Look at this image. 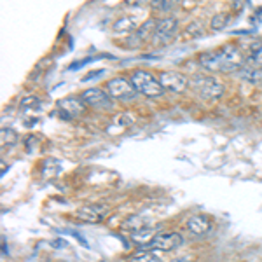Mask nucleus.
<instances>
[{
    "label": "nucleus",
    "instance_id": "nucleus-10",
    "mask_svg": "<svg viewBox=\"0 0 262 262\" xmlns=\"http://www.w3.org/2000/svg\"><path fill=\"white\" fill-rule=\"evenodd\" d=\"M58 107H60V111H61V117H63V114H65L67 119L82 116L84 111H86V103L82 101V98H74V96L60 100L58 101Z\"/></svg>",
    "mask_w": 262,
    "mask_h": 262
},
{
    "label": "nucleus",
    "instance_id": "nucleus-5",
    "mask_svg": "<svg viewBox=\"0 0 262 262\" xmlns=\"http://www.w3.org/2000/svg\"><path fill=\"white\" fill-rule=\"evenodd\" d=\"M177 28H179V21L175 18H163L158 21L156 25V32L152 35V44L154 46H163L166 42H170L177 33Z\"/></svg>",
    "mask_w": 262,
    "mask_h": 262
},
{
    "label": "nucleus",
    "instance_id": "nucleus-15",
    "mask_svg": "<svg viewBox=\"0 0 262 262\" xmlns=\"http://www.w3.org/2000/svg\"><path fill=\"white\" fill-rule=\"evenodd\" d=\"M138 28V21L133 16H122L114 23V32L122 33V32H135Z\"/></svg>",
    "mask_w": 262,
    "mask_h": 262
},
{
    "label": "nucleus",
    "instance_id": "nucleus-9",
    "mask_svg": "<svg viewBox=\"0 0 262 262\" xmlns=\"http://www.w3.org/2000/svg\"><path fill=\"white\" fill-rule=\"evenodd\" d=\"M182 243H184V239H182V236L179 232H159L154 238L150 247L161 252H171V250H177Z\"/></svg>",
    "mask_w": 262,
    "mask_h": 262
},
{
    "label": "nucleus",
    "instance_id": "nucleus-7",
    "mask_svg": "<svg viewBox=\"0 0 262 262\" xmlns=\"http://www.w3.org/2000/svg\"><path fill=\"white\" fill-rule=\"evenodd\" d=\"M159 82H161L163 90L170 93H184L189 86V79L184 74H180V72H173V70L161 72Z\"/></svg>",
    "mask_w": 262,
    "mask_h": 262
},
{
    "label": "nucleus",
    "instance_id": "nucleus-2",
    "mask_svg": "<svg viewBox=\"0 0 262 262\" xmlns=\"http://www.w3.org/2000/svg\"><path fill=\"white\" fill-rule=\"evenodd\" d=\"M131 84L137 90V93L147 96V98H158L163 95V86L159 82V79H156L150 72L145 70H137L131 77Z\"/></svg>",
    "mask_w": 262,
    "mask_h": 262
},
{
    "label": "nucleus",
    "instance_id": "nucleus-12",
    "mask_svg": "<svg viewBox=\"0 0 262 262\" xmlns=\"http://www.w3.org/2000/svg\"><path fill=\"white\" fill-rule=\"evenodd\" d=\"M200 65L208 72H222V61L219 51H205L198 58Z\"/></svg>",
    "mask_w": 262,
    "mask_h": 262
},
{
    "label": "nucleus",
    "instance_id": "nucleus-19",
    "mask_svg": "<svg viewBox=\"0 0 262 262\" xmlns=\"http://www.w3.org/2000/svg\"><path fill=\"white\" fill-rule=\"evenodd\" d=\"M227 14H224V12H221V14H215L212 21H210V27H212V30H222L224 27L227 25Z\"/></svg>",
    "mask_w": 262,
    "mask_h": 262
},
{
    "label": "nucleus",
    "instance_id": "nucleus-20",
    "mask_svg": "<svg viewBox=\"0 0 262 262\" xmlns=\"http://www.w3.org/2000/svg\"><path fill=\"white\" fill-rule=\"evenodd\" d=\"M18 142V135H16L14 129L11 128H4L2 129V143L4 145H14Z\"/></svg>",
    "mask_w": 262,
    "mask_h": 262
},
{
    "label": "nucleus",
    "instance_id": "nucleus-4",
    "mask_svg": "<svg viewBox=\"0 0 262 262\" xmlns=\"http://www.w3.org/2000/svg\"><path fill=\"white\" fill-rule=\"evenodd\" d=\"M81 98L88 107L96 108V111H111L114 107L112 96L107 91L98 90V88H90V90L82 91Z\"/></svg>",
    "mask_w": 262,
    "mask_h": 262
},
{
    "label": "nucleus",
    "instance_id": "nucleus-17",
    "mask_svg": "<svg viewBox=\"0 0 262 262\" xmlns=\"http://www.w3.org/2000/svg\"><path fill=\"white\" fill-rule=\"evenodd\" d=\"M129 262H163V259L152 252H138L135 253Z\"/></svg>",
    "mask_w": 262,
    "mask_h": 262
},
{
    "label": "nucleus",
    "instance_id": "nucleus-3",
    "mask_svg": "<svg viewBox=\"0 0 262 262\" xmlns=\"http://www.w3.org/2000/svg\"><path fill=\"white\" fill-rule=\"evenodd\" d=\"M222 61V72H239L245 67V56L236 46H224L222 49H219Z\"/></svg>",
    "mask_w": 262,
    "mask_h": 262
},
{
    "label": "nucleus",
    "instance_id": "nucleus-16",
    "mask_svg": "<svg viewBox=\"0 0 262 262\" xmlns=\"http://www.w3.org/2000/svg\"><path fill=\"white\" fill-rule=\"evenodd\" d=\"M239 75L245 79V81H250V82H257L262 79V70H259L257 67L253 65H245L242 70H239Z\"/></svg>",
    "mask_w": 262,
    "mask_h": 262
},
{
    "label": "nucleus",
    "instance_id": "nucleus-11",
    "mask_svg": "<svg viewBox=\"0 0 262 262\" xmlns=\"http://www.w3.org/2000/svg\"><path fill=\"white\" fill-rule=\"evenodd\" d=\"M156 25H158V21L156 19L145 21L142 27H138L137 30L133 32L129 42H133V46H142V44H145L149 39L152 40V35H154V32H156Z\"/></svg>",
    "mask_w": 262,
    "mask_h": 262
},
{
    "label": "nucleus",
    "instance_id": "nucleus-6",
    "mask_svg": "<svg viewBox=\"0 0 262 262\" xmlns=\"http://www.w3.org/2000/svg\"><path fill=\"white\" fill-rule=\"evenodd\" d=\"M107 93L112 98L117 100H133L137 95V90L133 88L131 81L124 77H114L107 82Z\"/></svg>",
    "mask_w": 262,
    "mask_h": 262
},
{
    "label": "nucleus",
    "instance_id": "nucleus-18",
    "mask_svg": "<svg viewBox=\"0 0 262 262\" xmlns=\"http://www.w3.org/2000/svg\"><path fill=\"white\" fill-rule=\"evenodd\" d=\"M250 65L257 67L259 70H262V44H253L252 46Z\"/></svg>",
    "mask_w": 262,
    "mask_h": 262
},
{
    "label": "nucleus",
    "instance_id": "nucleus-8",
    "mask_svg": "<svg viewBox=\"0 0 262 262\" xmlns=\"http://www.w3.org/2000/svg\"><path fill=\"white\" fill-rule=\"evenodd\" d=\"M107 215H108V208L105 205H98V203H91V205L81 206V208L75 212V217L86 224H100L107 219Z\"/></svg>",
    "mask_w": 262,
    "mask_h": 262
},
{
    "label": "nucleus",
    "instance_id": "nucleus-13",
    "mask_svg": "<svg viewBox=\"0 0 262 262\" xmlns=\"http://www.w3.org/2000/svg\"><path fill=\"white\" fill-rule=\"evenodd\" d=\"M187 229L196 236H203L206 234L210 229H212V222L206 215H194V217L189 219L187 222Z\"/></svg>",
    "mask_w": 262,
    "mask_h": 262
},
{
    "label": "nucleus",
    "instance_id": "nucleus-14",
    "mask_svg": "<svg viewBox=\"0 0 262 262\" xmlns=\"http://www.w3.org/2000/svg\"><path fill=\"white\" fill-rule=\"evenodd\" d=\"M156 236H158V232H156L154 227H149V229L143 227L140 231L131 232V242L137 243V245H152Z\"/></svg>",
    "mask_w": 262,
    "mask_h": 262
},
{
    "label": "nucleus",
    "instance_id": "nucleus-21",
    "mask_svg": "<svg viewBox=\"0 0 262 262\" xmlns=\"http://www.w3.org/2000/svg\"><path fill=\"white\" fill-rule=\"evenodd\" d=\"M173 262H187V259H177V260H173Z\"/></svg>",
    "mask_w": 262,
    "mask_h": 262
},
{
    "label": "nucleus",
    "instance_id": "nucleus-1",
    "mask_svg": "<svg viewBox=\"0 0 262 262\" xmlns=\"http://www.w3.org/2000/svg\"><path fill=\"white\" fill-rule=\"evenodd\" d=\"M189 86L192 91L200 96L201 100H217L224 95V86L221 81H217L212 75H203L196 74L189 81Z\"/></svg>",
    "mask_w": 262,
    "mask_h": 262
}]
</instances>
